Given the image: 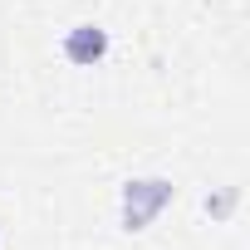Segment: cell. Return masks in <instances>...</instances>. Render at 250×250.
I'll return each instance as SVG.
<instances>
[{
    "label": "cell",
    "instance_id": "obj_1",
    "mask_svg": "<svg viewBox=\"0 0 250 250\" xmlns=\"http://www.w3.org/2000/svg\"><path fill=\"white\" fill-rule=\"evenodd\" d=\"M64 49H69V59H74V64H93V59L108 49V40H103V30L83 25V30H74V35H69V44H64Z\"/></svg>",
    "mask_w": 250,
    "mask_h": 250
}]
</instances>
